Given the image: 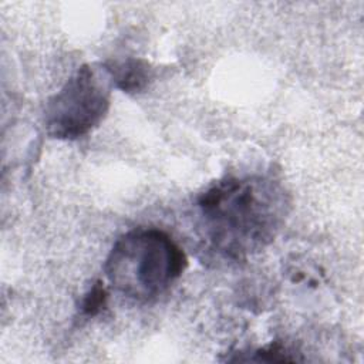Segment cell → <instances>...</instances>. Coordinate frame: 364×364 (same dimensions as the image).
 <instances>
[{"label": "cell", "instance_id": "obj_1", "mask_svg": "<svg viewBox=\"0 0 364 364\" xmlns=\"http://www.w3.org/2000/svg\"><path fill=\"white\" fill-rule=\"evenodd\" d=\"M196 208L208 246L222 257L239 260L274 240L289 210V196L270 176H226L200 193Z\"/></svg>", "mask_w": 364, "mask_h": 364}, {"label": "cell", "instance_id": "obj_2", "mask_svg": "<svg viewBox=\"0 0 364 364\" xmlns=\"http://www.w3.org/2000/svg\"><path fill=\"white\" fill-rule=\"evenodd\" d=\"M188 264L181 246L164 230L135 228L112 245L104 272L121 294L149 301L165 293Z\"/></svg>", "mask_w": 364, "mask_h": 364}, {"label": "cell", "instance_id": "obj_3", "mask_svg": "<svg viewBox=\"0 0 364 364\" xmlns=\"http://www.w3.org/2000/svg\"><path fill=\"white\" fill-rule=\"evenodd\" d=\"M111 80L101 65H81L44 107L46 132L74 141L97 128L111 104Z\"/></svg>", "mask_w": 364, "mask_h": 364}, {"label": "cell", "instance_id": "obj_4", "mask_svg": "<svg viewBox=\"0 0 364 364\" xmlns=\"http://www.w3.org/2000/svg\"><path fill=\"white\" fill-rule=\"evenodd\" d=\"M102 67L112 87L127 94L141 92L152 80V65L144 58L127 57L124 60H111L102 64Z\"/></svg>", "mask_w": 364, "mask_h": 364}, {"label": "cell", "instance_id": "obj_5", "mask_svg": "<svg viewBox=\"0 0 364 364\" xmlns=\"http://www.w3.org/2000/svg\"><path fill=\"white\" fill-rule=\"evenodd\" d=\"M107 299H108V293L104 283L101 280H97L85 293L81 301V311L85 316H91V317L97 316L105 309Z\"/></svg>", "mask_w": 364, "mask_h": 364}]
</instances>
